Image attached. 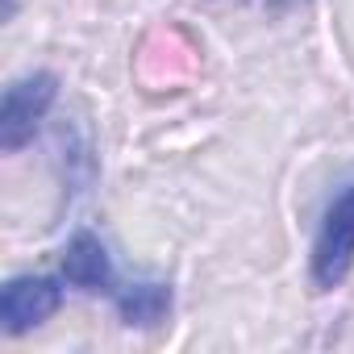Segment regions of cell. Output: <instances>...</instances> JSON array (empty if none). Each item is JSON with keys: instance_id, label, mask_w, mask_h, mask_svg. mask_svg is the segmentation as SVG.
Wrapping results in <instances>:
<instances>
[{"instance_id": "1", "label": "cell", "mask_w": 354, "mask_h": 354, "mask_svg": "<svg viewBox=\"0 0 354 354\" xmlns=\"http://www.w3.org/2000/svg\"><path fill=\"white\" fill-rule=\"evenodd\" d=\"M354 267V184L333 196L313 242V283L321 292L337 288Z\"/></svg>"}, {"instance_id": "2", "label": "cell", "mask_w": 354, "mask_h": 354, "mask_svg": "<svg viewBox=\"0 0 354 354\" xmlns=\"http://www.w3.org/2000/svg\"><path fill=\"white\" fill-rule=\"evenodd\" d=\"M55 92H59V80L50 71L26 75V80L5 88V100H0V146H5L9 154L21 150L38 133L46 109L55 104Z\"/></svg>"}, {"instance_id": "3", "label": "cell", "mask_w": 354, "mask_h": 354, "mask_svg": "<svg viewBox=\"0 0 354 354\" xmlns=\"http://www.w3.org/2000/svg\"><path fill=\"white\" fill-rule=\"evenodd\" d=\"M63 304V288L50 275H17L0 292V321L5 333H26L34 325H42L46 317H55Z\"/></svg>"}, {"instance_id": "4", "label": "cell", "mask_w": 354, "mask_h": 354, "mask_svg": "<svg viewBox=\"0 0 354 354\" xmlns=\"http://www.w3.org/2000/svg\"><path fill=\"white\" fill-rule=\"evenodd\" d=\"M63 279L80 292H113V263L96 234L80 230L63 250Z\"/></svg>"}, {"instance_id": "5", "label": "cell", "mask_w": 354, "mask_h": 354, "mask_svg": "<svg viewBox=\"0 0 354 354\" xmlns=\"http://www.w3.org/2000/svg\"><path fill=\"white\" fill-rule=\"evenodd\" d=\"M117 308L125 325H158L171 308V288L167 283H133L117 296Z\"/></svg>"}]
</instances>
